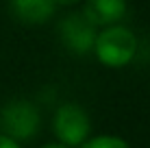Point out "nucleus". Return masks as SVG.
<instances>
[{
  "instance_id": "obj_1",
  "label": "nucleus",
  "mask_w": 150,
  "mask_h": 148,
  "mask_svg": "<svg viewBox=\"0 0 150 148\" xmlns=\"http://www.w3.org/2000/svg\"><path fill=\"white\" fill-rule=\"evenodd\" d=\"M137 35L128 26L122 24H111L98 30L96 42H94V52L98 61L107 68H124L128 65L137 55Z\"/></svg>"
},
{
  "instance_id": "obj_2",
  "label": "nucleus",
  "mask_w": 150,
  "mask_h": 148,
  "mask_svg": "<svg viewBox=\"0 0 150 148\" xmlns=\"http://www.w3.org/2000/svg\"><path fill=\"white\" fill-rule=\"evenodd\" d=\"M39 111L30 100L15 98L0 109V133L15 142H26L39 131Z\"/></svg>"
},
{
  "instance_id": "obj_3",
  "label": "nucleus",
  "mask_w": 150,
  "mask_h": 148,
  "mask_svg": "<svg viewBox=\"0 0 150 148\" xmlns=\"http://www.w3.org/2000/svg\"><path fill=\"white\" fill-rule=\"evenodd\" d=\"M89 131H91L89 115L85 113L81 105L68 103L57 109L52 118V133L59 144L68 148H79L89 137Z\"/></svg>"
},
{
  "instance_id": "obj_4",
  "label": "nucleus",
  "mask_w": 150,
  "mask_h": 148,
  "mask_svg": "<svg viewBox=\"0 0 150 148\" xmlns=\"http://www.w3.org/2000/svg\"><path fill=\"white\" fill-rule=\"evenodd\" d=\"M98 28L83 13H72L65 15L63 22L59 24V37L63 46L74 55H87L94 48Z\"/></svg>"
},
{
  "instance_id": "obj_5",
  "label": "nucleus",
  "mask_w": 150,
  "mask_h": 148,
  "mask_svg": "<svg viewBox=\"0 0 150 148\" xmlns=\"http://www.w3.org/2000/svg\"><path fill=\"white\" fill-rule=\"evenodd\" d=\"M81 13L96 28H105L120 24V20L126 15V0H85Z\"/></svg>"
},
{
  "instance_id": "obj_6",
  "label": "nucleus",
  "mask_w": 150,
  "mask_h": 148,
  "mask_svg": "<svg viewBox=\"0 0 150 148\" xmlns=\"http://www.w3.org/2000/svg\"><path fill=\"white\" fill-rule=\"evenodd\" d=\"M54 0H11V11L22 24L37 26L54 15Z\"/></svg>"
},
{
  "instance_id": "obj_7",
  "label": "nucleus",
  "mask_w": 150,
  "mask_h": 148,
  "mask_svg": "<svg viewBox=\"0 0 150 148\" xmlns=\"http://www.w3.org/2000/svg\"><path fill=\"white\" fill-rule=\"evenodd\" d=\"M79 148H131L126 140L117 135H96V137H87Z\"/></svg>"
},
{
  "instance_id": "obj_8",
  "label": "nucleus",
  "mask_w": 150,
  "mask_h": 148,
  "mask_svg": "<svg viewBox=\"0 0 150 148\" xmlns=\"http://www.w3.org/2000/svg\"><path fill=\"white\" fill-rule=\"evenodd\" d=\"M0 148H22V146H20V142H15V140H11V137L0 133Z\"/></svg>"
},
{
  "instance_id": "obj_9",
  "label": "nucleus",
  "mask_w": 150,
  "mask_h": 148,
  "mask_svg": "<svg viewBox=\"0 0 150 148\" xmlns=\"http://www.w3.org/2000/svg\"><path fill=\"white\" fill-rule=\"evenodd\" d=\"M81 0H54V4H76Z\"/></svg>"
},
{
  "instance_id": "obj_10",
  "label": "nucleus",
  "mask_w": 150,
  "mask_h": 148,
  "mask_svg": "<svg viewBox=\"0 0 150 148\" xmlns=\"http://www.w3.org/2000/svg\"><path fill=\"white\" fill-rule=\"evenodd\" d=\"M41 148H68V146H63V144H59V142H57V144H54V142H52V144H44V146H41Z\"/></svg>"
}]
</instances>
